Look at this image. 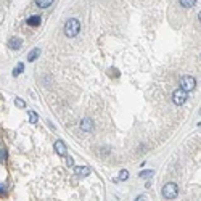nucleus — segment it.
I'll return each mask as SVG.
<instances>
[{
	"instance_id": "nucleus-1",
	"label": "nucleus",
	"mask_w": 201,
	"mask_h": 201,
	"mask_svg": "<svg viewBox=\"0 0 201 201\" xmlns=\"http://www.w3.org/2000/svg\"><path fill=\"white\" fill-rule=\"evenodd\" d=\"M79 31H80V23H79V19L71 18V19L66 21V24H64V35H66V37L73 39V37H76V35L79 34Z\"/></svg>"
},
{
	"instance_id": "nucleus-2",
	"label": "nucleus",
	"mask_w": 201,
	"mask_h": 201,
	"mask_svg": "<svg viewBox=\"0 0 201 201\" xmlns=\"http://www.w3.org/2000/svg\"><path fill=\"white\" fill-rule=\"evenodd\" d=\"M179 195V187L177 183H174V182H169L163 187V196L166 199H174V198H177Z\"/></svg>"
},
{
	"instance_id": "nucleus-3",
	"label": "nucleus",
	"mask_w": 201,
	"mask_h": 201,
	"mask_svg": "<svg viewBox=\"0 0 201 201\" xmlns=\"http://www.w3.org/2000/svg\"><path fill=\"white\" fill-rule=\"evenodd\" d=\"M179 85H180V89L183 92H190V90H193L196 87V79L193 76H182Z\"/></svg>"
},
{
	"instance_id": "nucleus-4",
	"label": "nucleus",
	"mask_w": 201,
	"mask_h": 201,
	"mask_svg": "<svg viewBox=\"0 0 201 201\" xmlns=\"http://www.w3.org/2000/svg\"><path fill=\"white\" fill-rule=\"evenodd\" d=\"M187 98H188V95H187V92H183L182 89H177L176 92L172 93V101L176 103L177 106L183 105V103L187 101Z\"/></svg>"
},
{
	"instance_id": "nucleus-5",
	"label": "nucleus",
	"mask_w": 201,
	"mask_h": 201,
	"mask_svg": "<svg viewBox=\"0 0 201 201\" xmlns=\"http://www.w3.org/2000/svg\"><path fill=\"white\" fill-rule=\"evenodd\" d=\"M80 129H82L84 132H92L93 130V121L90 117H84L82 121H80Z\"/></svg>"
},
{
	"instance_id": "nucleus-6",
	"label": "nucleus",
	"mask_w": 201,
	"mask_h": 201,
	"mask_svg": "<svg viewBox=\"0 0 201 201\" xmlns=\"http://www.w3.org/2000/svg\"><path fill=\"white\" fill-rule=\"evenodd\" d=\"M53 146H55V151H57L60 156H66V150H68V148H66V143H64L63 140H57Z\"/></svg>"
},
{
	"instance_id": "nucleus-7",
	"label": "nucleus",
	"mask_w": 201,
	"mask_h": 201,
	"mask_svg": "<svg viewBox=\"0 0 201 201\" xmlns=\"http://www.w3.org/2000/svg\"><path fill=\"white\" fill-rule=\"evenodd\" d=\"M21 45H23V40L18 39V37H11V39L8 40V47H10L11 50H18V48H21Z\"/></svg>"
},
{
	"instance_id": "nucleus-8",
	"label": "nucleus",
	"mask_w": 201,
	"mask_h": 201,
	"mask_svg": "<svg viewBox=\"0 0 201 201\" xmlns=\"http://www.w3.org/2000/svg\"><path fill=\"white\" fill-rule=\"evenodd\" d=\"M74 172H76V176H79V177H85V176L90 174V167L89 166H79V167L74 169Z\"/></svg>"
},
{
	"instance_id": "nucleus-9",
	"label": "nucleus",
	"mask_w": 201,
	"mask_h": 201,
	"mask_svg": "<svg viewBox=\"0 0 201 201\" xmlns=\"http://www.w3.org/2000/svg\"><path fill=\"white\" fill-rule=\"evenodd\" d=\"M39 55H40V48H34V50H31L28 53V60L29 61H35L39 58Z\"/></svg>"
},
{
	"instance_id": "nucleus-10",
	"label": "nucleus",
	"mask_w": 201,
	"mask_h": 201,
	"mask_svg": "<svg viewBox=\"0 0 201 201\" xmlns=\"http://www.w3.org/2000/svg\"><path fill=\"white\" fill-rule=\"evenodd\" d=\"M53 3V0H35V5L39 7V8H47V7H50Z\"/></svg>"
},
{
	"instance_id": "nucleus-11",
	"label": "nucleus",
	"mask_w": 201,
	"mask_h": 201,
	"mask_svg": "<svg viewBox=\"0 0 201 201\" xmlns=\"http://www.w3.org/2000/svg\"><path fill=\"white\" fill-rule=\"evenodd\" d=\"M40 21H42V19H40V16H31V18L28 19V24H29V26H39Z\"/></svg>"
},
{
	"instance_id": "nucleus-12",
	"label": "nucleus",
	"mask_w": 201,
	"mask_h": 201,
	"mask_svg": "<svg viewBox=\"0 0 201 201\" xmlns=\"http://www.w3.org/2000/svg\"><path fill=\"white\" fill-rule=\"evenodd\" d=\"M23 69H24V64H23V63H18V64L15 66V69H13V76H15V77L19 76V74L23 73Z\"/></svg>"
},
{
	"instance_id": "nucleus-13",
	"label": "nucleus",
	"mask_w": 201,
	"mask_h": 201,
	"mask_svg": "<svg viewBox=\"0 0 201 201\" xmlns=\"http://www.w3.org/2000/svg\"><path fill=\"white\" fill-rule=\"evenodd\" d=\"M179 2H180V5H182V7L190 8V7H193V5L196 3V0H179Z\"/></svg>"
},
{
	"instance_id": "nucleus-14",
	"label": "nucleus",
	"mask_w": 201,
	"mask_h": 201,
	"mask_svg": "<svg viewBox=\"0 0 201 201\" xmlns=\"http://www.w3.org/2000/svg\"><path fill=\"white\" fill-rule=\"evenodd\" d=\"M37 114H35V111H29V121H31V124H35L37 122Z\"/></svg>"
},
{
	"instance_id": "nucleus-15",
	"label": "nucleus",
	"mask_w": 201,
	"mask_h": 201,
	"mask_svg": "<svg viewBox=\"0 0 201 201\" xmlns=\"http://www.w3.org/2000/svg\"><path fill=\"white\" fill-rule=\"evenodd\" d=\"M129 179V172L124 169V171H121L119 172V180H127Z\"/></svg>"
},
{
	"instance_id": "nucleus-16",
	"label": "nucleus",
	"mask_w": 201,
	"mask_h": 201,
	"mask_svg": "<svg viewBox=\"0 0 201 201\" xmlns=\"http://www.w3.org/2000/svg\"><path fill=\"white\" fill-rule=\"evenodd\" d=\"M153 176V171H146V172H140V177L142 179H150Z\"/></svg>"
},
{
	"instance_id": "nucleus-17",
	"label": "nucleus",
	"mask_w": 201,
	"mask_h": 201,
	"mask_svg": "<svg viewBox=\"0 0 201 201\" xmlns=\"http://www.w3.org/2000/svg\"><path fill=\"white\" fill-rule=\"evenodd\" d=\"M15 105L18 106V108H24V106H26L24 100H21V98H16V100H15Z\"/></svg>"
},
{
	"instance_id": "nucleus-18",
	"label": "nucleus",
	"mask_w": 201,
	"mask_h": 201,
	"mask_svg": "<svg viewBox=\"0 0 201 201\" xmlns=\"http://www.w3.org/2000/svg\"><path fill=\"white\" fill-rule=\"evenodd\" d=\"M135 201H146V196H145V195H139V196L135 198Z\"/></svg>"
},
{
	"instance_id": "nucleus-19",
	"label": "nucleus",
	"mask_w": 201,
	"mask_h": 201,
	"mask_svg": "<svg viewBox=\"0 0 201 201\" xmlns=\"http://www.w3.org/2000/svg\"><path fill=\"white\" fill-rule=\"evenodd\" d=\"M66 164H68V166H73V164H74V161H73V158H68V163H66Z\"/></svg>"
},
{
	"instance_id": "nucleus-20",
	"label": "nucleus",
	"mask_w": 201,
	"mask_h": 201,
	"mask_svg": "<svg viewBox=\"0 0 201 201\" xmlns=\"http://www.w3.org/2000/svg\"><path fill=\"white\" fill-rule=\"evenodd\" d=\"M0 156H5V153H3V151H2V153H0Z\"/></svg>"
}]
</instances>
